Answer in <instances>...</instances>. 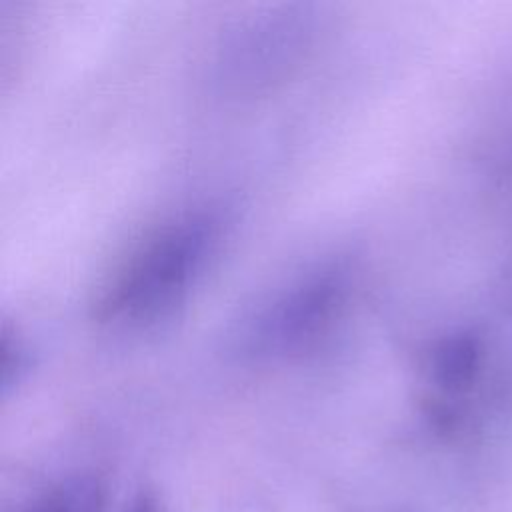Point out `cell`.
<instances>
[{"label": "cell", "mask_w": 512, "mask_h": 512, "mask_svg": "<svg viewBox=\"0 0 512 512\" xmlns=\"http://www.w3.org/2000/svg\"><path fill=\"white\" fill-rule=\"evenodd\" d=\"M104 486L94 476L68 478L34 496L16 512H102Z\"/></svg>", "instance_id": "6da1fadb"}, {"label": "cell", "mask_w": 512, "mask_h": 512, "mask_svg": "<svg viewBox=\"0 0 512 512\" xmlns=\"http://www.w3.org/2000/svg\"><path fill=\"white\" fill-rule=\"evenodd\" d=\"M124 512H156V506H154V502H152V498H148V496H136L126 508H124Z\"/></svg>", "instance_id": "7a4b0ae2"}]
</instances>
